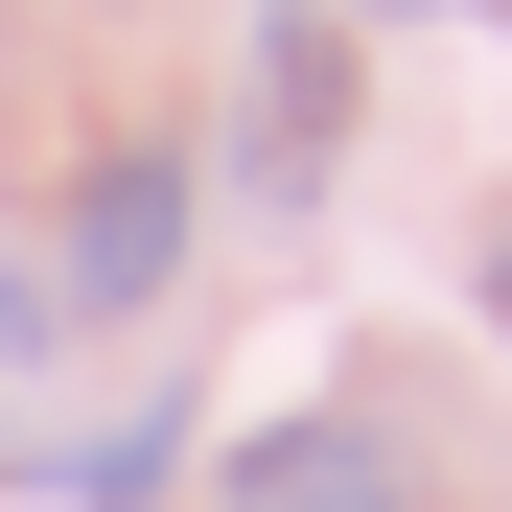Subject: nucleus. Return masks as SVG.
<instances>
[{
    "mask_svg": "<svg viewBox=\"0 0 512 512\" xmlns=\"http://www.w3.org/2000/svg\"><path fill=\"white\" fill-rule=\"evenodd\" d=\"M163 280H187V163H163V140H94V187L47 210V303L70 326H140Z\"/></svg>",
    "mask_w": 512,
    "mask_h": 512,
    "instance_id": "1",
    "label": "nucleus"
},
{
    "mask_svg": "<svg viewBox=\"0 0 512 512\" xmlns=\"http://www.w3.org/2000/svg\"><path fill=\"white\" fill-rule=\"evenodd\" d=\"M326 163H350V24H326V0H280V24H256V70H233V187L303 210Z\"/></svg>",
    "mask_w": 512,
    "mask_h": 512,
    "instance_id": "2",
    "label": "nucleus"
},
{
    "mask_svg": "<svg viewBox=\"0 0 512 512\" xmlns=\"http://www.w3.org/2000/svg\"><path fill=\"white\" fill-rule=\"evenodd\" d=\"M210 512H419V466L373 443V419H256V443L210 466Z\"/></svg>",
    "mask_w": 512,
    "mask_h": 512,
    "instance_id": "3",
    "label": "nucleus"
},
{
    "mask_svg": "<svg viewBox=\"0 0 512 512\" xmlns=\"http://www.w3.org/2000/svg\"><path fill=\"white\" fill-rule=\"evenodd\" d=\"M163 466H187V419H163V396H140V419H94V443H70V466H47V489H70V512H140V489H163Z\"/></svg>",
    "mask_w": 512,
    "mask_h": 512,
    "instance_id": "4",
    "label": "nucleus"
},
{
    "mask_svg": "<svg viewBox=\"0 0 512 512\" xmlns=\"http://www.w3.org/2000/svg\"><path fill=\"white\" fill-rule=\"evenodd\" d=\"M373 24H512V0H373Z\"/></svg>",
    "mask_w": 512,
    "mask_h": 512,
    "instance_id": "5",
    "label": "nucleus"
},
{
    "mask_svg": "<svg viewBox=\"0 0 512 512\" xmlns=\"http://www.w3.org/2000/svg\"><path fill=\"white\" fill-rule=\"evenodd\" d=\"M489 326H512V233H489Z\"/></svg>",
    "mask_w": 512,
    "mask_h": 512,
    "instance_id": "6",
    "label": "nucleus"
}]
</instances>
